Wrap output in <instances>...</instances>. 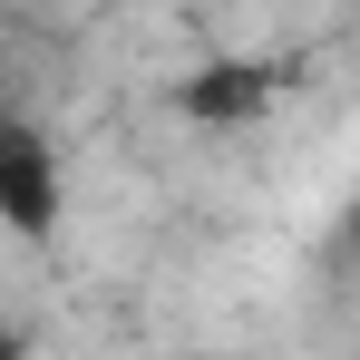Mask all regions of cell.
<instances>
[{"label": "cell", "mask_w": 360, "mask_h": 360, "mask_svg": "<svg viewBox=\"0 0 360 360\" xmlns=\"http://www.w3.org/2000/svg\"><path fill=\"white\" fill-rule=\"evenodd\" d=\"M59 205H68L59 146H49L30 117H0V224L20 243H49L59 234Z\"/></svg>", "instance_id": "1"}, {"label": "cell", "mask_w": 360, "mask_h": 360, "mask_svg": "<svg viewBox=\"0 0 360 360\" xmlns=\"http://www.w3.org/2000/svg\"><path fill=\"white\" fill-rule=\"evenodd\" d=\"M273 88H283V78H273L263 59H205V68L176 88V108H185V117H205V127H243V117L273 108Z\"/></svg>", "instance_id": "2"}, {"label": "cell", "mask_w": 360, "mask_h": 360, "mask_svg": "<svg viewBox=\"0 0 360 360\" xmlns=\"http://www.w3.org/2000/svg\"><path fill=\"white\" fill-rule=\"evenodd\" d=\"M0 360H30V351H20V331H10V321H0Z\"/></svg>", "instance_id": "3"}]
</instances>
